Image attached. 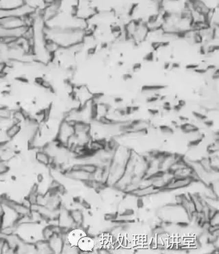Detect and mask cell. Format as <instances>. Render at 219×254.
<instances>
[{"label":"cell","instance_id":"cell-2","mask_svg":"<svg viewBox=\"0 0 219 254\" xmlns=\"http://www.w3.org/2000/svg\"><path fill=\"white\" fill-rule=\"evenodd\" d=\"M97 8L94 6L92 0H78L74 11V15L78 18L88 22L96 13Z\"/></svg>","mask_w":219,"mask_h":254},{"label":"cell","instance_id":"cell-17","mask_svg":"<svg viewBox=\"0 0 219 254\" xmlns=\"http://www.w3.org/2000/svg\"><path fill=\"white\" fill-rule=\"evenodd\" d=\"M149 112H150V114L152 115H156L158 114L159 111L157 109H150L149 110Z\"/></svg>","mask_w":219,"mask_h":254},{"label":"cell","instance_id":"cell-21","mask_svg":"<svg viewBox=\"0 0 219 254\" xmlns=\"http://www.w3.org/2000/svg\"><path fill=\"white\" fill-rule=\"evenodd\" d=\"M123 61H119L118 62V66H123Z\"/></svg>","mask_w":219,"mask_h":254},{"label":"cell","instance_id":"cell-11","mask_svg":"<svg viewBox=\"0 0 219 254\" xmlns=\"http://www.w3.org/2000/svg\"><path fill=\"white\" fill-rule=\"evenodd\" d=\"M160 130H162V132H164V133H173L172 129L169 128L167 126H162L160 127Z\"/></svg>","mask_w":219,"mask_h":254},{"label":"cell","instance_id":"cell-14","mask_svg":"<svg viewBox=\"0 0 219 254\" xmlns=\"http://www.w3.org/2000/svg\"><path fill=\"white\" fill-rule=\"evenodd\" d=\"M198 67V65L195 64H188L186 65V69H187L188 70H194L195 69L197 68Z\"/></svg>","mask_w":219,"mask_h":254},{"label":"cell","instance_id":"cell-4","mask_svg":"<svg viewBox=\"0 0 219 254\" xmlns=\"http://www.w3.org/2000/svg\"><path fill=\"white\" fill-rule=\"evenodd\" d=\"M24 3L34 12H41L47 3L45 0H24Z\"/></svg>","mask_w":219,"mask_h":254},{"label":"cell","instance_id":"cell-10","mask_svg":"<svg viewBox=\"0 0 219 254\" xmlns=\"http://www.w3.org/2000/svg\"><path fill=\"white\" fill-rule=\"evenodd\" d=\"M193 115H194V116L197 119L201 120V121H204V120L206 119V116L204 115L201 114V113H194Z\"/></svg>","mask_w":219,"mask_h":254},{"label":"cell","instance_id":"cell-9","mask_svg":"<svg viewBox=\"0 0 219 254\" xmlns=\"http://www.w3.org/2000/svg\"><path fill=\"white\" fill-rule=\"evenodd\" d=\"M155 59V54H154L153 51L152 52L148 53L146 54V56L144 57V60L147 62H152Z\"/></svg>","mask_w":219,"mask_h":254},{"label":"cell","instance_id":"cell-5","mask_svg":"<svg viewBox=\"0 0 219 254\" xmlns=\"http://www.w3.org/2000/svg\"><path fill=\"white\" fill-rule=\"evenodd\" d=\"M85 236H86L85 232L80 230H75V231H72L68 236V244L73 247H76L80 238Z\"/></svg>","mask_w":219,"mask_h":254},{"label":"cell","instance_id":"cell-19","mask_svg":"<svg viewBox=\"0 0 219 254\" xmlns=\"http://www.w3.org/2000/svg\"><path fill=\"white\" fill-rule=\"evenodd\" d=\"M205 124L207 126L211 127L212 125H213V121H210V120H207V121H205Z\"/></svg>","mask_w":219,"mask_h":254},{"label":"cell","instance_id":"cell-20","mask_svg":"<svg viewBox=\"0 0 219 254\" xmlns=\"http://www.w3.org/2000/svg\"><path fill=\"white\" fill-rule=\"evenodd\" d=\"M114 102L116 103H121L123 102V99L121 98V97H116L115 99H114Z\"/></svg>","mask_w":219,"mask_h":254},{"label":"cell","instance_id":"cell-1","mask_svg":"<svg viewBox=\"0 0 219 254\" xmlns=\"http://www.w3.org/2000/svg\"><path fill=\"white\" fill-rule=\"evenodd\" d=\"M44 35L52 41L60 48H69L81 44L85 37V32L80 29L51 28L45 27Z\"/></svg>","mask_w":219,"mask_h":254},{"label":"cell","instance_id":"cell-13","mask_svg":"<svg viewBox=\"0 0 219 254\" xmlns=\"http://www.w3.org/2000/svg\"><path fill=\"white\" fill-rule=\"evenodd\" d=\"M133 78L132 75L131 73H126L123 75V79L126 81H128V80H131Z\"/></svg>","mask_w":219,"mask_h":254},{"label":"cell","instance_id":"cell-12","mask_svg":"<svg viewBox=\"0 0 219 254\" xmlns=\"http://www.w3.org/2000/svg\"><path fill=\"white\" fill-rule=\"evenodd\" d=\"M141 68H142L141 63H135V64L133 65L132 70H133V71L136 72V71H140V70L141 69Z\"/></svg>","mask_w":219,"mask_h":254},{"label":"cell","instance_id":"cell-6","mask_svg":"<svg viewBox=\"0 0 219 254\" xmlns=\"http://www.w3.org/2000/svg\"><path fill=\"white\" fill-rule=\"evenodd\" d=\"M93 241L90 238L87 237V236H83V237L80 238L78 245H77V247H78L80 250L84 252L90 251L93 248Z\"/></svg>","mask_w":219,"mask_h":254},{"label":"cell","instance_id":"cell-7","mask_svg":"<svg viewBox=\"0 0 219 254\" xmlns=\"http://www.w3.org/2000/svg\"><path fill=\"white\" fill-rule=\"evenodd\" d=\"M165 88V86L163 85H145L142 87V91L147 92H157Z\"/></svg>","mask_w":219,"mask_h":254},{"label":"cell","instance_id":"cell-8","mask_svg":"<svg viewBox=\"0 0 219 254\" xmlns=\"http://www.w3.org/2000/svg\"><path fill=\"white\" fill-rule=\"evenodd\" d=\"M37 159L38 161L41 163L44 164H47L49 163V158L46 153L39 152L37 155Z\"/></svg>","mask_w":219,"mask_h":254},{"label":"cell","instance_id":"cell-3","mask_svg":"<svg viewBox=\"0 0 219 254\" xmlns=\"http://www.w3.org/2000/svg\"><path fill=\"white\" fill-rule=\"evenodd\" d=\"M23 4L24 0H0V13L13 11Z\"/></svg>","mask_w":219,"mask_h":254},{"label":"cell","instance_id":"cell-15","mask_svg":"<svg viewBox=\"0 0 219 254\" xmlns=\"http://www.w3.org/2000/svg\"><path fill=\"white\" fill-rule=\"evenodd\" d=\"M109 47V44L108 42H102V44H100V48L102 49H106L108 47Z\"/></svg>","mask_w":219,"mask_h":254},{"label":"cell","instance_id":"cell-16","mask_svg":"<svg viewBox=\"0 0 219 254\" xmlns=\"http://www.w3.org/2000/svg\"><path fill=\"white\" fill-rule=\"evenodd\" d=\"M179 68H180V65L179 63H175L171 64V69H178Z\"/></svg>","mask_w":219,"mask_h":254},{"label":"cell","instance_id":"cell-18","mask_svg":"<svg viewBox=\"0 0 219 254\" xmlns=\"http://www.w3.org/2000/svg\"><path fill=\"white\" fill-rule=\"evenodd\" d=\"M171 64L170 63H165L164 64L163 68L164 69L168 70L171 69Z\"/></svg>","mask_w":219,"mask_h":254}]
</instances>
